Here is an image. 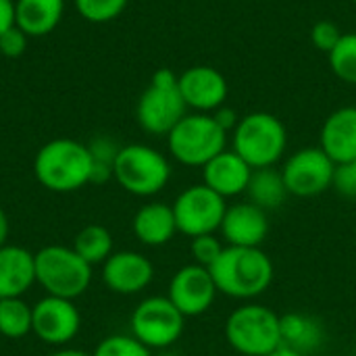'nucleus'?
<instances>
[{"mask_svg":"<svg viewBox=\"0 0 356 356\" xmlns=\"http://www.w3.org/2000/svg\"><path fill=\"white\" fill-rule=\"evenodd\" d=\"M211 275L221 294L236 300H252L269 290L275 269L261 248L225 246L211 267Z\"/></svg>","mask_w":356,"mask_h":356,"instance_id":"obj_1","label":"nucleus"},{"mask_svg":"<svg viewBox=\"0 0 356 356\" xmlns=\"http://www.w3.org/2000/svg\"><path fill=\"white\" fill-rule=\"evenodd\" d=\"M94 159L90 148L71 138H56L44 144L33 159L35 179L50 192H75L90 184Z\"/></svg>","mask_w":356,"mask_h":356,"instance_id":"obj_2","label":"nucleus"},{"mask_svg":"<svg viewBox=\"0 0 356 356\" xmlns=\"http://www.w3.org/2000/svg\"><path fill=\"white\" fill-rule=\"evenodd\" d=\"M288 148V129L271 113L257 111L240 117L232 131V150L238 152L252 169L275 167Z\"/></svg>","mask_w":356,"mask_h":356,"instance_id":"obj_3","label":"nucleus"},{"mask_svg":"<svg viewBox=\"0 0 356 356\" xmlns=\"http://www.w3.org/2000/svg\"><path fill=\"white\" fill-rule=\"evenodd\" d=\"M171 156L186 167H204L227 146V131L211 113L186 115L167 136Z\"/></svg>","mask_w":356,"mask_h":356,"instance_id":"obj_4","label":"nucleus"},{"mask_svg":"<svg viewBox=\"0 0 356 356\" xmlns=\"http://www.w3.org/2000/svg\"><path fill=\"white\" fill-rule=\"evenodd\" d=\"M229 346L244 356H267L282 346L280 315L257 302L238 307L225 321Z\"/></svg>","mask_w":356,"mask_h":356,"instance_id":"obj_5","label":"nucleus"},{"mask_svg":"<svg viewBox=\"0 0 356 356\" xmlns=\"http://www.w3.org/2000/svg\"><path fill=\"white\" fill-rule=\"evenodd\" d=\"M35 259V284H40L48 296L75 300L92 282V265L86 263L73 248L44 246L33 254Z\"/></svg>","mask_w":356,"mask_h":356,"instance_id":"obj_6","label":"nucleus"},{"mask_svg":"<svg viewBox=\"0 0 356 356\" xmlns=\"http://www.w3.org/2000/svg\"><path fill=\"white\" fill-rule=\"evenodd\" d=\"M177 77L171 69H159L150 86L142 92L136 117L140 127L150 136H169V131L188 115V104L179 92Z\"/></svg>","mask_w":356,"mask_h":356,"instance_id":"obj_7","label":"nucleus"},{"mask_svg":"<svg viewBox=\"0 0 356 356\" xmlns=\"http://www.w3.org/2000/svg\"><path fill=\"white\" fill-rule=\"evenodd\" d=\"M117 184L134 196H154L171 179V165L163 152L146 144L121 146L113 165Z\"/></svg>","mask_w":356,"mask_h":356,"instance_id":"obj_8","label":"nucleus"},{"mask_svg":"<svg viewBox=\"0 0 356 356\" xmlns=\"http://www.w3.org/2000/svg\"><path fill=\"white\" fill-rule=\"evenodd\" d=\"M186 317L167 296L144 298L131 313V336L150 350H165L173 346L181 334Z\"/></svg>","mask_w":356,"mask_h":356,"instance_id":"obj_9","label":"nucleus"},{"mask_svg":"<svg viewBox=\"0 0 356 356\" xmlns=\"http://www.w3.org/2000/svg\"><path fill=\"white\" fill-rule=\"evenodd\" d=\"M171 207H173L177 232H181L188 238H198L219 232L227 211L225 198L213 192L204 184L186 188Z\"/></svg>","mask_w":356,"mask_h":356,"instance_id":"obj_10","label":"nucleus"},{"mask_svg":"<svg viewBox=\"0 0 356 356\" xmlns=\"http://www.w3.org/2000/svg\"><path fill=\"white\" fill-rule=\"evenodd\" d=\"M336 163L323 152L321 146L300 148L282 167V177L290 196L313 198L323 194L334 184Z\"/></svg>","mask_w":356,"mask_h":356,"instance_id":"obj_11","label":"nucleus"},{"mask_svg":"<svg viewBox=\"0 0 356 356\" xmlns=\"http://www.w3.org/2000/svg\"><path fill=\"white\" fill-rule=\"evenodd\" d=\"M217 294L219 290L211 275V269L192 263L173 273L167 298L184 317H198L213 307Z\"/></svg>","mask_w":356,"mask_h":356,"instance_id":"obj_12","label":"nucleus"},{"mask_svg":"<svg viewBox=\"0 0 356 356\" xmlns=\"http://www.w3.org/2000/svg\"><path fill=\"white\" fill-rule=\"evenodd\" d=\"M81 327V317L73 300L46 296L31 307V332L50 346L69 344Z\"/></svg>","mask_w":356,"mask_h":356,"instance_id":"obj_13","label":"nucleus"},{"mask_svg":"<svg viewBox=\"0 0 356 356\" xmlns=\"http://www.w3.org/2000/svg\"><path fill=\"white\" fill-rule=\"evenodd\" d=\"M179 92L196 113H215L227 100L229 88L225 75L211 65H194L186 69L179 77Z\"/></svg>","mask_w":356,"mask_h":356,"instance_id":"obj_14","label":"nucleus"},{"mask_svg":"<svg viewBox=\"0 0 356 356\" xmlns=\"http://www.w3.org/2000/svg\"><path fill=\"white\" fill-rule=\"evenodd\" d=\"M152 277H154V267L148 261V257L134 250L113 252L102 263V282L115 294H123V296L138 294L150 286Z\"/></svg>","mask_w":356,"mask_h":356,"instance_id":"obj_15","label":"nucleus"},{"mask_svg":"<svg viewBox=\"0 0 356 356\" xmlns=\"http://www.w3.org/2000/svg\"><path fill=\"white\" fill-rule=\"evenodd\" d=\"M227 246L242 248H261L269 234L267 211L259 209L252 202H236L227 207L223 223L219 227Z\"/></svg>","mask_w":356,"mask_h":356,"instance_id":"obj_16","label":"nucleus"},{"mask_svg":"<svg viewBox=\"0 0 356 356\" xmlns=\"http://www.w3.org/2000/svg\"><path fill=\"white\" fill-rule=\"evenodd\" d=\"M252 171L254 169L238 152L225 148L221 154H217L202 167V184L227 200L246 194Z\"/></svg>","mask_w":356,"mask_h":356,"instance_id":"obj_17","label":"nucleus"},{"mask_svg":"<svg viewBox=\"0 0 356 356\" xmlns=\"http://www.w3.org/2000/svg\"><path fill=\"white\" fill-rule=\"evenodd\" d=\"M323 152L336 163L356 159V106H342L334 111L321 127Z\"/></svg>","mask_w":356,"mask_h":356,"instance_id":"obj_18","label":"nucleus"},{"mask_svg":"<svg viewBox=\"0 0 356 356\" xmlns=\"http://www.w3.org/2000/svg\"><path fill=\"white\" fill-rule=\"evenodd\" d=\"M35 284V259L23 246L0 248V300L21 298Z\"/></svg>","mask_w":356,"mask_h":356,"instance_id":"obj_19","label":"nucleus"},{"mask_svg":"<svg viewBox=\"0 0 356 356\" xmlns=\"http://www.w3.org/2000/svg\"><path fill=\"white\" fill-rule=\"evenodd\" d=\"M134 236L146 246H165L177 234L173 207L165 202L144 204L131 221Z\"/></svg>","mask_w":356,"mask_h":356,"instance_id":"obj_20","label":"nucleus"},{"mask_svg":"<svg viewBox=\"0 0 356 356\" xmlns=\"http://www.w3.org/2000/svg\"><path fill=\"white\" fill-rule=\"evenodd\" d=\"M65 13V0H15V25L29 38L54 31Z\"/></svg>","mask_w":356,"mask_h":356,"instance_id":"obj_21","label":"nucleus"},{"mask_svg":"<svg viewBox=\"0 0 356 356\" xmlns=\"http://www.w3.org/2000/svg\"><path fill=\"white\" fill-rule=\"evenodd\" d=\"M280 327H282V344L300 355H313L325 344V327L313 315H305V313L282 315Z\"/></svg>","mask_w":356,"mask_h":356,"instance_id":"obj_22","label":"nucleus"},{"mask_svg":"<svg viewBox=\"0 0 356 356\" xmlns=\"http://www.w3.org/2000/svg\"><path fill=\"white\" fill-rule=\"evenodd\" d=\"M248 202L257 204L263 211H275L280 209L286 198L290 196L286 181L282 177V171L275 167H265V169H254L246 188Z\"/></svg>","mask_w":356,"mask_h":356,"instance_id":"obj_23","label":"nucleus"},{"mask_svg":"<svg viewBox=\"0 0 356 356\" xmlns=\"http://www.w3.org/2000/svg\"><path fill=\"white\" fill-rule=\"evenodd\" d=\"M86 263H90L92 267L98 263H104L111 254H113V236L106 227L94 223V225H86L73 240L71 246Z\"/></svg>","mask_w":356,"mask_h":356,"instance_id":"obj_24","label":"nucleus"},{"mask_svg":"<svg viewBox=\"0 0 356 356\" xmlns=\"http://www.w3.org/2000/svg\"><path fill=\"white\" fill-rule=\"evenodd\" d=\"M31 332V307L21 298L0 300V336L8 340L25 338Z\"/></svg>","mask_w":356,"mask_h":356,"instance_id":"obj_25","label":"nucleus"},{"mask_svg":"<svg viewBox=\"0 0 356 356\" xmlns=\"http://www.w3.org/2000/svg\"><path fill=\"white\" fill-rule=\"evenodd\" d=\"M327 58L334 75L340 81L356 86V31L342 33L340 42L327 54Z\"/></svg>","mask_w":356,"mask_h":356,"instance_id":"obj_26","label":"nucleus"},{"mask_svg":"<svg viewBox=\"0 0 356 356\" xmlns=\"http://www.w3.org/2000/svg\"><path fill=\"white\" fill-rule=\"evenodd\" d=\"M77 13L90 23H108L117 19L129 0H73Z\"/></svg>","mask_w":356,"mask_h":356,"instance_id":"obj_27","label":"nucleus"},{"mask_svg":"<svg viewBox=\"0 0 356 356\" xmlns=\"http://www.w3.org/2000/svg\"><path fill=\"white\" fill-rule=\"evenodd\" d=\"M92 356H152V350L134 336L117 334L100 340Z\"/></svg>","mask_w":356,"mask_h":356,"instance_id":"obj_28","label":"nucleus"},{"mask_svg":"<svg viewBox=\"0 0 356 356\" xmlns=\"http://www.w3.org/2000/svg\"><path fill=\"white\" fill-rule=\"evenodd\" d=\"M223 248H225L223 242L215 234H207V236L192 238V244H190V252L194 257V263L196 265H202L207 269H211L215 265V261L221 257Z\"/></svg>","mask_w":356,"mask_h":356,"instance_id":"obj_29","label":"nucleus"},{"mask_svg":"<svg viewBox=\"0 0 356 356\" xmlns=\"http://www.w3.org/2000/svg\"><path fill=\"white\" fill-rule=\"evenodd\" d=\"M340 38H342V29L334 21H327V19L317 21L313 25V29H311V42H313V46L317 50L325 52V54H330L336 48V44L340 42Z\"/></svg>","mask_w":356,"mask_h":356,"instance_id":"obj_30","label":"nucleus"},{"mask_svg":"<svg viewBox=\"0 0 356 356\" xmlns=\"http://www.w3.org/2000/svg\"><path fill=\"white\" fill-rule=\"evenodd\" d=\"M332 188L344 198H356V159L336 165Z\"/></svg>","mask_w":356,"mask_h":356,"instance_id":"obj_31","label":"nucleus"},{"mask_svg":"<svg viewBox=\"0 0 356 356\" xmlns=\"http://www.w3.org/2000/svg\"><path fill=\"white\" fill-rule=\"evenodd\" d=\"M27 40H29V35L25 31H21L17 25H13L10 29H6L0 35V52L8 58H17L25 52Z\"/></svg>","mask_w":356,"mask_h":356,"instance_id":"obj_32","label":"nucleus"},{"mask_svg":"<svg viewBox=\"0 0 356 356\" xmlns=\"http://www.w3.org/2000/svg\"><path fill=\"white\" fill-rule=\"evenodd\" d=\"M88 148H90V154H92L94 161L106 163V165H115L119 146L113 140H108V138H96Z\"/></svg>","mask_w":356,"mask_h":356,"instance_id":"obj_33","label":"nucleus"},{"mask_svg":"<svg viewBox=\"0 0 356 356\" xmlns=\"http://www.w3.org/2000/svg\"><path fill=\"white\" fill-rule=\"evenodd\" d=\"M213 117H215V121L229 134V131H234L236 129V125L240 123V115L234 111V108H229V106H221V108H217L215 113H211Z\"/></svg>","mask_w":356,"mask_h":356,"instance_id":"obj_34","label":"nucleus"},{"mask_svg":"<svg viewBox=\"0 0 356 356\" xmlns=\"http://www.w3.org/2000/svg\"><path fill=\"white\" fill-rule=\"evenodd\" d=\"M15 25V0H0V35Z\"/></svg>","mask_w":356,"mask_h":356,"instance_id":"obj_35","label":"nucleus"},{"mask_svg":"<svg viewBox=\"0 0 356 356\" xmlns=\"http://www.w3.org/2000/svg\"><path fill=\"white\" fill-rule=\"evenodd\" d=\"M6 238H8V217L0 207V248L6 244Z\"/></svg>","mask_w":356,"mask_h":356,"instance_id":"obj_36","label":"nucleus"},{"mask_svg":"<svg viewBox=\"0 0 356 356\" xmlns=\"http://www.w3.org/2000/svg\"><path fill=\"white\" fill-rule=\"evenodd\" d=\"M267 356H305V355H300V353H296V350H292V348H288V346H280V348H275L271 355H267Z\"/></svg>","mask_w":356,"mask_h":356,"instance_id":"obj_37","label":"nucleus"},{"mask_svg":"<svg viewBox=\"0 0 356 356\" xmlns=\"http://www.w3.org/2000/svg\"><path fill=\"white\" fill-rule=\"evenodd\" d=\"M48 356H92V355H88V353H83V350L65 348V350H58V353H52V355H48Z\"/></svg>","mask_w":356,"mask_h":356,"instance_id":"obj_38","label":"nucleus"},{"mask_svg":"<svg viewBox=\"0 0 356 356\" xmlns=\"http://www.w3.org/2000/svg\"><path fill=\"white\" fill-rule=\"evenodd\" d=\"M163 356H175V355H163Z\"/></svg>","mask_w":356,"mask_h":356,"instance_id":"obj_39","label":"nucleus"},{"mask_svg":"<svg viewBox=\"0 0 356 356\" xmlns=\"http://www.w3.org/2000/svg\"><path fill=\"white\" fill-rule=\"evenodd\" d=\"M353 2H355V4H356V0H353Z\"/></svg>","mask_w":356,"mask_h":356,"instance_id":"obj_40","label":"nucleus"}]
</instances>
